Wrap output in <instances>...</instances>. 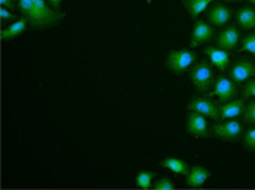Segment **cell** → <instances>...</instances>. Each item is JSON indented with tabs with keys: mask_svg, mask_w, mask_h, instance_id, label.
I'll use <instances>...</instances> for the list:
<instances>
[{
	"mask_svg": "<svg viewBox=\"0 0 255 190\" xmlns=\"http://www.w3.org/2000/svg\"><path fill=\"white\" fill-rule=\"evenodd\" d=\"M20 15L29 22L34 31H45L60 25L66 15L51 7L47 0H16Z\"/></svg>",
	"mask_w": 255,
	"mask_h": 190,
	"instance_id": "6da1fadb",
	"label": "cell"
},
{
	"mask_svg": "<svg viewBox=\"0 0 255 190\" xmlns=\"http://www.w3.org/2000/svg\"><path fill=\"white\" fill-rule=\"evenodd\" d=\"M190 80L198 92H207L215 84V73L212 63L200 60L190 70Z\"/></svg>",
	"mask_w": 255,
	"mask_h": 190,
	"instance_id": "7a4b0ae2",
	"label": "cell"
},
{
	"mask_svg": "<svg viewBox=\"0 0 255 190\" xmlns=\"http://www.w3.org/2000/svg\"><path fill=\"white\" fill-rule=\"evenodd\" d=\"M197 53H194L190 48H184V50H172L168 57H166V68L174 73V74H182L185 71H188L194 64H196Z\"/></svg>",
	"mask_w": 255,
	"mask_h": 190,
	"instance_id": "3957f363",
	"label": "cell"
},
{
	"mask_svg": "<svg viewBox=\"0 0 255 190\" xmlns=\"http://www.w3.org/2000/svg\"><path fill=\"white\" fill-rule=\"evenodd\" d=\"M212 132L215 136L226 142H236L244 135V125L236 119H226L223 122L212 125Z\"/></svg>",
	"mask_w": 255,
	"mask_h": 190,
	"instance_id": "277c9868",
	"label": "cell"
},
{
	"mask_svg": "<svg viewBox=\"0 0 255 190\" xmlns=\"http://www.w3.org/2000/svg\"><path fill=\"white\" fill-rule=\"evenodd\" d=\"M228 77L236 84H244L245 81L255 77V64L250 58H239L232 63L228 68Z\"/></svg>",
	"mask_w": 255,
	"mask_h": 190,
	"instance_id": "5b68a950",
	"label": "cell"
},
{
	"mask_svg": "<svg viewBox=\"0 0 255 190\" xmlns=\"http://www.w3.org/2000/svg\"><path fill=\"white\" fill-rule=\"evenodd\" d=\"M187 132L194 138H210L213 135L207 118L193 111L187 115Z\"/></svg>",
	"mask_w": 255,
	"mask_h": 190,
	"instance_id": "8992f818",
	"label": "cell"
},
{
	"mask_svg": "<svg viewBox=\"0 0 255 190\" xmlns=\"http://www.w3.org/2000/svg\"><path fill=\"white\" fill-rule=\"evenodd\" d=\"M188 111H193L197 114H201L203 116L213 119V121H219L220 119V112H219V106L217 103L207 96H198L194 97L188 105H187Z\"/></svg>",
	"mask_w": 255,
	"mask_h": 190,
	"instance_id": "52a82bcc",
	"label": "cell"
},
{
	"mask_svg": "<svg viewBox=\"0 0 255 190\" xmlns=\"http://www.w3.org/2000/svg\"><path fill=\"white\" fill-rule=\"evenodd\" d=\"M236 95H238V84L232 78L226 76H219L215 80L212 96H216L219 102H222V103L231 102L235 99Z\"/></svg>",
	"mask_w": 255,
	"mask_h": 190,
	"instance_id": "ba28073f",
	"label": "cell"
},
{
	"mask_svg": "<svg viewBox=\"0 0 255 190\" xmlns=\"http://www.w3.org/2000/svg\"><path fill=\"white\" fill-rule=\"evenodd\" d=\"M217 47L228 53H234L238 50L241 44V31L236 26H226L223 28L216 37Z\"/></svg>",
	"mask_w": 255,
	"mask_h": 190,
	"instance_id": "9c48e42d",
	"label": "cell"
},
{
	"mask_svg": "<svg viewBox=\"0 0 255 190\" xmlns=\"http://www.w3.org/2000/svg\"><path fill=\"white\" fill-rule=\"evenodd\" d=\"M234 18V12L229 6L225 3H215L209 10H207V20L210 25L217 28H226L228 23Z\"/></svg>",
	"mask_w": 255,
	"mask_h": 190,
	"instance_id": "30bf717a",
	"label": "cell"
},
{
	"mask_svg": "<svg viewBox=\"0 0 255 190\" xmlns=\"http://www.w3.org/2000/svg\"><path fill=\"white\" fill-rule=\"evenodd\" d=\"M215 37V26L207 23L206 20H196L191 37H190V44L191 47H198L203 44H207Z\"/></svg>",
	"mask_w": 255,
	"mask_h": 190,
	"instance_id": "8fae6325",
	"label": "cell"
},
{
	"mask_svg": "<svg viewBox=\"0 0 255 190\" xmlns=\"http://www.w3.org/2000/svg\"><path fill=\"white\" fill-rule=\"evenodd\" d=\"M204 54L209 56L212 65H215L217 70L226 71L231 65V54L222 48L216 47H204Z\"/></svg>",
	"mask_w": 255,
	"mask_h": 190,
	"instance_id": "7c38bea8",
	"label": "cell"
},
{
	"mask_svg": "<svg viewBox=\"0 0 255 190\" xmlns=\"http://www.w3.org/2000/svg\"><path fill=\"white\" fill-rule=\"evenodd\" d=\"M245 99H234L231 102H226L223 105L219 106V112H220V119L226 121V119H236L241 115H244L245 111Z\"/></svg>",
	"mask_w": 255,
	"mask_h": 190,
	"instance_id": "4fadbf2b",
	"label": "cell"
},
{
	"mask_svg": "<svg viewBox=\"0 0 255 190\" xmlns=\"http://www.w3.org/2000/svg\"><path fill=\"white\" fill-rule=\"evenodd\" d=\"M212 177V173L204 169V167H200V166H196V167H191L190 169V173L185 176V182H187V186L188 188H193V189H200L203 188V185Z\"/></svg>",
	"mask_w": 255,
	"mask_h": 190,
	"instance_id": "5bb4252c",
	"label": "cell"
},
{
	"mask_svg": "<svg viewBox=\"0 0 255 190\" xmlns=\"http://www.w3.org/2000/svg\"><path fill=\"white\" fill-rule=\"evenodd\" d=\"M236 23L241 29L251 31L255 29V7L253 6H242L236 10Z\"/></svg>",
	"mask_w": 255,
	"mask_h": 190,
	"instance_id": "9a60e30c",
	"label": "cell"
},
{
	"mask_svg": "<svg viewBox=\"0 0 255 190\" xmlns=\"http://www.w3.org/2000/svg\"><path fill=\"white\" fill-rule=\"evenodd\" d=\"M29 26V22L26 18H19L16 19L13 23H10L9 26H6L3 31H1V39L3 41H12V39L18 38L20 37Z\"/></svg>",
	"mask_w": 255,
	"mask_h": 190,
	"instance_id": "2e32d148",
	"label": "cell"
},
{
	"mask_svg": "<svg viewBox=\"0 0 255 190\" xmlns=\"http://www.w3.org/2000/svg\"><path fill=\"white\" fill-rule=\"evenodd\" d=\"M162 167L175 173L178 176H187L190 173V169H191L185 160L177 158V157H168V158L162 160Z\"/></svg>",
	"mask_w": 255,
	"mask_h": 190,
	"instance_id": "e0dca14e",
	"label": "cell"
},
{
	"mask_svg": "<svg viewBox=\"0 0 255 190\" xmlns=\"http://www.w3.org/2000/svg\"><path fill=\"white\" fill-rule=\"evenodd\" d=\"M215 0H182L188 15L191 18L196 19L197 16H200L203 12H206V9L209 7V4H212Z\"/></svg>",
	"mask_w": 255,
	"mask_h": 190,
	"instance_id": "ac0fdd59",
	"label": "cell"
},
{
	"mask_svg": "<svg viewBox=\"0 0 255 190\" xmlns=\"http://www.w3.org/2000/svg\"><path fill=\"white\" fill-rule=\"evenodd\" d=\"M156 177V173L150 170L138 171L137 177L134 180V185L138 189H150L153 186V179Z\"/></svg>",
	"mask_w": 255,
	"mask_h": 190,
	"instance_id": "d6986e66",
	"label": "cell"
},
{
	"mask_svg": "<svg viewBox=\"0 0 255 190\" xmlns=\"http://www.w3.org/2000/svg\"><path fill=\"white\" fill-rule=\"evenodd\" d=\"M242 144L248 151H255V128L247 129L242 135Z\"/></svg>",
	"mask_w": 255,
	"mask_h": 190,
	"instance_id": "ffe728a7",
	"label": "cell"
},
{
	"mask_svg": "<svg viewBox=\"0 0 255 190\" xmlns=\"http://www.w3.org/2000/svg\"><path fill=\"white\" fill-rule=\"evenodd\" d=\"M239 50H241V51H247V53H250V54L255 56V32L248 34L245 38L242 39V42H241V48H239Z\"/></svg>",
	"mask_w": 255,
	"mask_h": 190,
	"instance_id": "44dd1931",
	"label": "cell"
},
{
	"mask_svg": "<svg viewBox=\"0 0 255 190\" xmlns=\"http://www.w3.org/2000/svg\"><path fill=\"white\" fill-rule=\"evenodd\" d=\"M244 121H245V124L255 125V99H251V100L245 105Z\"/></svg>",
	"mask_w": 255,
	"mask_h": 190,
	"instance_id": "7402d4cb",
	"label": "cell"
},
{
	"mask_svg": "<svg viewBox=\"0 0 255 190\" xmlns=\"http://www.w3.org/2000/svg\"><path fill=\"white\" fill-rule=\"evenodd\" d=\"M244 99H255V78L244 83Z\"/></svg>",
	"mask_w": 255,
	"mask_h": 190,
	"instance_id": "603a6c76",
	"label": "cell"
},
{
	"mask_svg": "<svg viewBox=\"0 0 255 190\" xmlns=\"http://www.w3.org/2000/svg\"><path fill=\"white\" fill-rule=\"evenodd\" d=\"M152 188L156 190H174L175 189V183L171 179H160Z\"/></svg>",
	"mask_w": 255,
	"mask_h": 190,
	"instance_id": "cb8c5ba5",
	"label": "cell"
},
{
	"mask_svg": "<svg viewBox=\"0 0 255 190\" xmlns=\"http://www.w3.org/2000/svg\"><path fill=\"white\" fill-rule=\"evenodd\" d=\"M0 18H1V22H7V20L15 19V15L12 13L10 9L1 6V9H0Z\"/></svg>",
	"mask_w": 255,
	"mask_h": 190,
	"instance_id": "d4e9b609",
	"label": "cell"
},
{
	"mask_svg": "<svg viewBox=\"0 0 255 190\" xmlns=\"http://www.w3.org/2000/svg\"><path fill=\"white\" fill-rule=\"evenodd\" d=\"M0 3H1L3 7H7L10 10H13V7H15V1L13 0H0Z\"/></svg>",
	"mask_w": 255,
	"mask_h": 190,
	"instance_id": "484cf974",
	"label": "cell"
},
{
	"mask_svg": "<svg viewBox=\"0 0 255 190\" xmlns=\"http://www.w3.org/2000/svg\"><path fill=\"white\" fill-rule=\"evenodd\" d=\"M47 1H48V4H50L51 7L60 10V6H61V1H63V0H47Z\"/></svg>",
	"mask_w": 255,
	"mask_h": 190,
	"instance_id": "4316f807",
	"label": "cell"
},
{
	"mask_svg": "<svg viewBox=\"0 0 255 190\" xmlns=\"http://www.w3.org/2000/svg\"><path fill=\"white\" fill-rule=\"evenodd\" d=\"M225 1H228V3H231V1H241V0H225Z\"/></svg>",
	"mask_w": 255,
	"mask_h": 190,
	"instance_id": "83f0119b",
	"label": "cell"
},
{
	"mask_svg": "<svg viewBox=\"0 0 255 190\" xmlns=\"http://www.w3.org/2000/svg\"><path fill=\"white\" fill-rule=\"evenodd\" d=\"M248 3H251V4H255V0H247Z\"/></svg>",
	"mask_w": 255,
	"mask_h": 190,
	"instance_id": "f1b7e54d",
	"label": "cell"
}]
</instances>
